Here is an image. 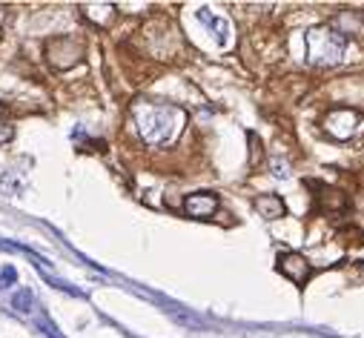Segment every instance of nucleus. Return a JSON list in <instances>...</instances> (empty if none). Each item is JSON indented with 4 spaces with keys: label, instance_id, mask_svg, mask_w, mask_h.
<instances>
[{
    "label": "nucleus",
    "instance_id": "nucleus-4",
    "mask_svg": "<svg viewBox=\"0 0 364 338\" xmlns=\"http://www.w3.org/2000/svg\"><path fill=\"white\" fill-rule=\"evenodd\" d=\"M81 58H84V46L75 38H55L46 43V60L55 69H72L75 63H81Z\"/></svg>",
    "mask_w": 364,
    "mask_h": 338
},
{
    "label": "nucleus",
    "instance_id": "nucleus-14",
    "mask_svg": "<svg viewBox=\"0 0 364 338\" xmlns=\"http://www.w3.org/2000/svg\"><path fill=\"white\" fill-rule=\"evenodd\" d=\"M0 112H3V106H0Z\"/></svg>",
    "mask_w": 364,
    "mask_h": 338
},
{
    "label": "nucleus",
    "instance_id": "nucleus-12",
    "mask_svg": "<svg viewBox=\"0 0 364 338\" xmlns=\"http://www.w3.org/2000/svg\"><path fill=\"white\" fill-rule=\"evenodd\" d=\"M273 175H278V178H287L290 169H287V160H278L273 158Z\"/></svg>",
    "mask_w": 364,
    "mask_h": 338
},
{
    "label": "nucleus",
    "instance_id": "nucleus-5",
    "mask_svg": "<svg viewBox=\"0 0 364 338\" xmlns=\"http://www.w3.org/2000/svg\"><path fill=\"white\" fill-rule=\"evenodd\" d=\"M278 272L284 278H290L293 284L302 287L313 276V264L304 258L302 252H284V255H278Z\"/></svg>",
    "mask_w": 364,
    "mask_h": 338
},
{
    "label": "nucleus",
    "instance_id": "nucleus-2",
    "mask_svg": "<svg viewBox=\"0 0 364 338\" xmlns=\"http://www.w3.org/2000/svg\"><path fill=\"white\" fill-rule=\"evenodd\" d=\"M304 46H307V60L313 67H336L344 58V35L327 26L310 29L304 35Z\"/></svg>",
    "mask_w": 364,
    "mask_h": 338
},
{
    "label": "nucleus",
    "instance_id": "nucleus-11",
    "mask_svg": "<svg viewBox=\"0 0 364 338\" xmlns=\"http://www.w3.org/2000/svg\"><path fill=\"white\" fill-rule=\"evenodd\" d=\"M12 138H14V126L6 123V121H0V147H3V143H9Z\"/></svg>",
    "mask_w": 364,
    "mask_h": 338
},
{
    "label": "nucleus",
    "instance_id": "nucleus-10",
    "mask_svg": "<svg viewBox=\"0 0 364 338\" xmlns=\"http://www.w3.org/2000/svg\"><path fill=\"white\" fill-rule=\"evenodd\" d=\"M12 284H18V269H14V267H3V272H0V289H6Z\"/></svg>",
    "mask_w": 364,
    "mask_h": 338
},
{
    "label": "nucleus",
    "instance_id": "nucleus-3",
    "mask_svg": "<svg viewBox=\"0 0 364 338\" xmlns=\"http://www.w3.org/2000/svg\"><path fill=\"white\" fill-rule=\"evenodd\" d=\"M324 132L336 141H350L364 132V118L356 109H333L324 118Z\"/></svg>",
    "mask_w": 364,
    "mask_h": 338
},
{
    "label": "nucleus",
    "instance_id": "nucleus-7",
    "mask_svg": "<svg viewBox=\"0 0 364 338\" xmlns=\"http://www.w3.org/2000/svg\"><path fill=\"white\" fill-rule=\"evenodd\" d=\"M256 209H258V215L267 218V221H276L284 215V201L278 195H258L256 198Z\"/></svg>",
    "mask_w": 364,
    "mask_h": 338
},
{
    "label": "nucleus",
    "instance_id": "nucleus-9",
    "mask_svg": "<svg viewBox=\"0 0 364 338\" xmlns=\"http://www.w3.org/2000/svg\"><path fill=\"white\" fill-rule=\"evenodd\" d=\"M84 14H86L89 21L106 26L109 21L115 18V6H109V3H101V6H84Z\"/></svg>",
    "mask_w": 364,
    "mask_h": 338
},
{
    "label": "nucleus",
    "instance_id": "nucleus-1",
    "mask_svg": "<svg viewBox=\"0 0 364 338\" xmlns=\"http://www.w3.org/2000/svg\"><path fill=\"white\" fill-rule=\"evenodd\" d=\"M132 121L138 126V135L147 147H167L178 141L186 126V112L175 104H158V101H135Z\"/></svg>",
    "mask_w": 364,
    "mask_h": 338
},
{
    "label": "nucleus",
    "instance_id": "nucleus-8",
    "mask_svg": "<svg viewBox=\"0 0 364 338\" xmlns=\"http://www.w3.org/2000/svg\"><path fill=\"white\" fill-rule=\"evenodd\" d=\"M12 310H14V313H21V315H29L32 310H35V295H32V289L21 287L18 293L12 295Z\"/></svg>",
    "mask_w": 364,
    "mask_h": 338
},
{
    "label": "nucleus",
    "instance_id": "nucleus-13",
    "mask_svg": "<svg viewBox=\"0 0 364 338\" xmlns=\"http://www.w3.org/2000/svg\"><path fill=\"white\" fill-rule=\"evenodd\" d=\"M38 324H40V330H43L46 335H49V338H60V335L55 333V324H52V321H46V318H40V321H38Z\"/></svg>",
    "mask_w": 364,
    "mask_h": 338
},
{
    "label": "nucleus",
    "instance_id": "nucleus-6",
    "mask_svg": "<svg viewBox=\"0 0 364 338\" xmlns=\"http://www.w3.org/2000/svg\"><path fill=\"white\" fill-rule=\"evenodd\" d=\"M184 213L193 218H213L218 213V195L215 192H193L184 198Z\"/></svg>",
    "mask_w": 364,
    "mask_h": 338
}]
</instances>
